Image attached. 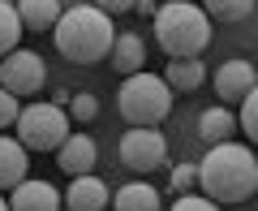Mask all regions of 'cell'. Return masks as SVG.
Here are the masks:
<instances>
[{
  "mask_svg": "<svg viewBox=\"0 0 258 211\" xmlns=\"http://www.w3.org/2000/svg\"><path fill=\"white\" fill-rule=\"evenodd\" d=\"M198 168V185L211 202H245L258 190V160L245 142H211V151L203 155Z\"/></svg>",
  "mask_w": 258,
  "mask_h": 211,
  "instance_id": "6da1fadb",
  "label": "cell"
},
{
  "mask_svg": "<svg viewBox=\"0 0 258 211\" xmlns=\"http://www.w3.org/2000/svg\"><path fill=\"white\" fill-rule=\"evenodd\" d=\"M52 39H56V52H60L64 61L99 65L103 56H108L116 30H112V18L99 13L95 5H74V9H60V18H56V26H52Z\"/></svg>",
  "mask_w": 258,
  "mask_h": 211,
  "instance_id": "7a4b0ae2",
  "label": "cell"
},
{
  "mask_svg": "<svg viewBox=\"0 0 258 211\" xmlns=\"http://www.w3.org/2000/svg\"><path fill=\"white\" fill-rule=\"evenodd\" d=\"M155 43L168 56H203L211 43V18L189 0H168L164 9H155Z\"/></svg>",
  "mask_w": 258,
  "mask_h": 211,
  "instance_id": "3957f363",
  "label": "cell"
},
{
  "mask_svg": "<svg viewBox=\"0 0 258 211\" xmlns=\"http://www.w3.org/2000/svg\"><path fill=\"white\" fill-rule=\"evenodd\" d=\"M116 108H120V117H125L129 125H159V121L172 112V86H168L164 78L147 74V69L125 74V82H120V91H116Z\"/></svg>",
  "mask_w": 258,
  "mask_h": 211,
  "instance_id": "277c9868",
  "label": "cell"
},
{
  "mask_svg": "<svg viewBox=\"0 0 258 211\" xmlns=\"http://www.w3.org/2000/svg\"><path fill=\"white\" fill-rule=\"evenodd\" d=\"M69 138V117L56 103H26L18 112V142L26 151H56Z\"/></svg>",
  "mask_w": 258,
  "mask_h": 211,
  "instance_id": "5b68a950",
  "label": "cell"
},
{
  "mask_svg": "<svg viewBox=\"0 0 258 211\" xmlns=\"http://www.w3.org/2000/svg\"><path fill=\"white\" fill-rule=\"evenodd\" d=\"M116 160L129 168V173H155V168L168 164V138L159 134L155 125H134L116 147Z\"/></svg>",
  "mask_w": 258,
  "mask_h": 211,
  "instance_id": "8992f818",
  "label": "cell"
},
{
  "mask_svg": "<svg viewBox=\"0 0 258 211\" xmlns=\"http://www.w3.org/2000/svg\"><path fill=\"white\" fill-rule=\"evenodd\" d=\"M47 82V69H43V56L30 52V47H13V52L0 56V86L9 95H18V99H26V95L43 91Z\"/></svg>",
  "mask_w": 258,
  "mask_h": 211,
  "instance_id": "52a82bcc",
  "label": "cell"
},
{
  "mask_svg": "<svg viewBox=\"0 0 258 211\" xmlns=\"http://www.w3.org/2000/svg\"><path fill=\"white\" fill-rule=\"evenodd\" d=\"M254 86H258V69L249 61H224L215 69V95H220V103H241Z\"/></svg>",
  "mask_w": 258,
  "mask_h": 211,
  "instance_id": "ba28073f",
  "label": "cell"
},
{
  "mask_svg": "<svg viewBox=\"0 0 258 211\" xmlns=\"http://www.w3.org/2000/svg\"><path fill=\"white\" fill-rule=\"evenodd\" d=\"M108 198H112L108 185H103L99 177L82 173V177H74L69 190L60 194V211H108Z\"/></svg>",
  "mask_w": 258,
  "mask_h": 211,
  "instance_id": "9c48e42d",
  "label": "cell"
},
{
  "mask_svg": "<svg viewBox=\"0 0 258 211\" xmlns=\"http://www.w3.org/2000/svg\"><path fill=\"white\" fill-rule=\"evenodd\" d=\"M5 202H9V211H60V190L52 181H30V177H22L9 190Z\"/></svg>",
  "mask_w": 258,
  "mask_h": 211,
  "instance_id": "30bf717a",
  "label": "cell"
},
{
  "mask_svg": "<svg viewBox=\"0 0 258 211\" xmlns=\"http://www.w3.org/2000/svg\"><path fill=\"white\" fill-rule=\"evenodd\" d=\"M95 160H99V147H95L86 134H74V129H69V138L56 147V164H60V173H69V177L95 173Z\"/></svg>",
  "mask_w": 258,
  "mask_h": 211,
  "instance_id": "8fae6325",
  "label": "cell"
},
{
  "mask_svg": "<svg viewBox=\"0 0 258 211\" xmlns=\"http://www.w3.org/2000/svg\"><path fill=\"white\" fill-rule=\"evenodd\" d=\"M108 211H164V202H159L155 185L129 181V185H120V190L108 198Z\"/></svg>",
  "mask_w": 258,
  "mask_h": 211,
  "instance_id": "7c38bea8",
  "label": "cell"
},
{
  "mask_svg": "<svg viewBox=\"0 0 258 211\" xmlns=\"http://www.w3.org/2000/svg\"><path fill=\"white\" fill-rule=\"evenodd\" d=\"M30 173V151L18 138H0V190H13Z\"/></svg>",
  "mask_w": 258,
  "mask_h": 211,
  "instance_id": "4fadbf2b",
  "label": "cell"
},
{
  "mask_svg": "<svg viewBox=\"0 0 258 211\" xmlns=\"http://www.w3.org/2000/svg\"><path fill=\"white\" fill-rule=\"evenodd\" d=\"M108 56H112L116 74H138L142 65H147V43H142V35H116Z\"/></svg>",
  "mask_w": 258,
  "mask_h": 211,
  "instance_id": "5bb4252c",
  "label": "cell"
},
{
  "mask_svg": "<svg viewBox=\"0 0 258 211\" xmlns=\"http://www.w3.org/2000/svg\"><path fill=\"white\" fill-rule=\"evenodd\" d=\"M13 9H18V18H22V30H52L64 5L60 0H18Z\"/></svg>",
  "mask_w": 258,
  "mask_h": 211,
  "instance_id": "9a60e30c",
  "label": "cell"
},
{
  "mask_svg": "<svg viewBox=\"0 0 258 211\" xmlns=\"http://www.w3.org/2000/svg\"><path fill=\"white\" fill-rule=\"evenodd\" d=\"M232 129H237V117L228 112V103H215V108H207L198 117V138L203 142H228Z\"/></svg>",
  "mask_w": 258,
  "mask_h": 211,
  "instance_id": "2e32d148",
  "label": "cell"
},
{
  "mask_svg": "<svg viewBox=\"0 0 258 211\" xmlns=\"http://www.w3.org/2000/svg\"><path fill=\"white\" fill-rule=\"evenodd\" d=\"M172 91H198V86L207 82V65L198 61V56H176L172 65H168V78H164Z\"/></svg>",
  "mask_w": 258,
  "mask_h": 211,
  "instance_id": "e0dca14e",
  "label": "cell"
},
{
  "mask_svg": "<svg viewBox=\"0 0 258 211\" xmlns=\"http://www.w3.org/2000/svg\"><path fill=\"white\" fill-rule=\"evenodd\" d=\"M203 13L215 22H245L254 13V0H203Z\"/></svg>",
  "mask_w": 258,
  "mask_h": 211,
  "instance_id": "ac0fdd59",
  "label": "cell"
},
{
  "mask_svg": "<svg viewBox=\"0 0 258 211\" xmlns=\"http://www.w3.org/2000/svg\"><path fill=\"white\" fill-rule=\"evenodd\" d=\"M18 39H22V18H18V9H13L9 0H0V56L13 52Z\"/></svg>",
  "mask_w": 258,
  "mask_h": 211,
  "instance_id": "d6986e66",
  "label": "cell"
},
{
  "mask_svg": "<svg viewBox=\"0 0 258 211\" xmlns=\"http://www.w3.org/2000/svg\"><path fill=\"white\" fill-rule=\"evenodd\" d=\"M64 117H69V121H82V125H86V121H95V117H99V99H95L91 91L69 95V112H64Z\"/></svg>",
  "mask_w": 258,
  "mask_h": 211,
  "instance_id": "ffe728a7",
  "label": "cell"
},
{
  "mask_svg": "<svg viewBox=\"0 0 258 211\" xmlns=\"http://www.w3.org/2000/svg\"><path fill=\"white\" fill-rule=\"evenodd\" d=\"M237 125H241V134L245 138H258V86L241 99V117H237Z\"/></svg>",
  "mask_w": 258,
  "mask_h": 211,
  "instance_id": "44dd1931",
  "label": "cell"
},
{
  "mask_svg": "<svg viewBox=\"0 0 258 211\" xmlns=\"http://www.w3.org/2000/svg\"><path fill=\"white\" fill-rule=\"evenodd\" d=\"M168 211H224V207H220V202H211L207 194H194V190H189V194H181Z\"/></svg>",
  "mask_w": 258,
  "mask_h": 211,
  "instance_id": "7402d4cb",
  "label": "cell"
},
{
  "mask_svg": "<svg viewBox=\"0 0 258 211\" xmlns=\"http://www.w3.org/2000/svg\"><path fill=\"white\" fill-rule=\"evenodd\" d=\"M168 181H172V190H176V194H189L194 185H198V168L185 160V164H176V168H172V177H168Z\"/></svg>",
  "mask_w": 258,
  "mask_h": 211,
  "instance_id": "603a6c76",
  "label": "cell"
},
{
  "mask_svg": "<svg viewBox=\"0 0 258 211\" xmlns=\"http://www.w3.org/2000/svg\"><path fill=\"white\" fill-rule=\"evenodd\" d=\"M18 112H22L18 95H9L5 86H0V129H5V125H13V121H18Z\"/></svg>",
  "mask_w": 258,
  "mask_h": 211,
  "instance_id": "cb8c5ba5",
  "label": "cell"
},
{
  "mask_svg": "<svg viewBox=\"0 0 258 211\" xmlns=\"http://www.w3.org/2000/svg\"><path fill=\"white\" fill-rule=\"evenodd\" d=\"M95 9L108 13V18H116V13H129V9H134V0H95Z\"/></svg>",
  "mask_w": 258,
  "mask_h": 211,
  "instance_id": "d4e9b609",
  "label": "cell"
},
{
  "mask_svg": "<svg viewBox=\"0 0 258 211\" xmlns=\"http://www.w3.org/2000/svg\"><path fill=\"white\" fill-rule=\"evenodd\" d=\"M134 13H142V18H155V0H134Z\"/></svg>",
  "mask_w": 258,
  "mask_h": 211,
  "instance_id": "484cf974",
  "label": "cell"
},
{
  "mask_svg": "<svg viewBox=\"0 0 258 211\" xmlns=\"http://www.w3.org/2000/svg\"><path fill=\"white\" fill-rule=\"evenodd\" d=\"M0 211H9V202H5V198H0Z\"/></svg>",
  "mask_w": 258,
  "mask_h": 211,
  "instance_id": "4316f807",
  "label": "cell"
}]
</instances>
